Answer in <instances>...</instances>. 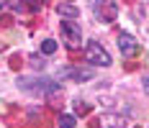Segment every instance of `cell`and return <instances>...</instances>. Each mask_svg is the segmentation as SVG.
I'll return each instance as SVG.
<instances>
[{"label":"cell","mask_w":149,"mask_h":128,"mask_svg":"<svg viewBox=\"0 0 149 128\" xmlns=\"http://www.w3.org/2000/svg\"><path fill=\"white\" fill-rule=\"evenodd\" d=\"M118 49H121V54L123 57H134L136 54V39L131 36V33H118Z\"/></svg>","instance_id":"8992f818"},{"label":"cell","mask_w":149,"mask_h":128,"mask_svg":"<svg viewBox=\"0 0 149 128\" xmlns=\"http://www.w3.org/2000/svg\"><path fill=\"white\" fill-rule=\"evenodd\" d=\"M31 8H33V10H39V8H41V0H31Z\"/></svg>","instance_id":"4fadbf2b"},{"label":"cell","mask_w":149,"mask_h":128,"mask_svg":"<svg viewBox=\"0 0 149 128\" xmlns=\"http://www.w3.org/2000/svg\"><path fill=\"white\" fill-rule=\"evenodd\" d=\"M85 57H88V62H93L95 67H111V64H113L111 54H108L98 41H88L85 44Z\"/></svg>","instance_id":"7a4b0ae2"},{"label":"cell","mask_w":149,"mask_h":128,"mask_svg":"<svg viewBox=\"0 0 149 128\" xmlns=\"http://www.w3.org/2000/svg\"><path fill=\"white\" fill-rule=\"evenodd\" d=\"M95 15L105 21V23H111V21H116L118 18V5H116V0H95Z\"/></svg>","instance_id":"277c9868"},{"label":"cell","mask_w":149,"mask_h":128,"mask_svg":"<svg viewBox=\"0 0 149 128\" xmlns=\"http://www.w3.org/2000/svg\"><path fill=\"white\" fill-rule=\"evenodd\" d=\"M141 85H144V92L149 95V74H144V77H141Z\"/></svg>","instance_id":"7c38bea8"},{"label":"cell","mask_w":149,"mask_h":128,"mask_svg":"<svg viewBox=\"0 0 149 128\" xmlns=\"http://www.w3.org/2000/svg\"><path fill=\"white\" fill-rule=\"evenodd\" d=\"M59 31L64 33V39H67V44L70 46H80L82 44V31H80V26H77V21H72V18H64L62 21V26H59Z\"/></svg>","instance_id":"3957f363"},{"label":"cell","mask_w":149,"mask_h":128,"mask_svg":"<svg viewBox=\"0 0 149 128\" xmlns=\"http://www.w3.org/2000/svg\"><path fill=\"white\" fill-rule=\"evenodd\" d=\"M18 87H23V90H31V92H36V95H59L62 87L54 82V80H49V77H21L18 80Z\"/></svg>","instance_id":"6da1fadb"},{"label":"cell","mask_w":149,"mask_h":128,"mask_svg":"<svg viewBox=\"0 0 149 128\" xmlns=\"http://www.w3.org/2000/svg\"><path fill=\"white\" fill-rule=\"evenodd\" d=\"M57 51V41L54 39H44L41 41V54H54Z\"/></svg>","instance_id":"30bf717a"},{"label":"cell","mask_w":149,"mask_h":128,"mask_svg":"<svg viewBox=\"0 0 149 128\" xmlns=\"http://www.w3.org/2000/svg\"><path fill=\"white\" fill-rule=\"evenodd\" d=\"M57 13H59V15H64V18H77V15H80V13H77V8H74V5H70L67 0L57 5Z\"/></svg>","instance_id":"ba28073f"},{"label":"cell","mask_w":149,"mask_h":128,"mask_svg":"<svg viewBox=\"0 0 149 128\" xmlns=\"http://www.w3.org/2000/svg\"><path fill=\"white\" fill-rule=\"evenodd\" d=\"M67 3H74V0H67Z\"/></svg>","instance_id":"5bb4252c"},{"label":"cell","mask_w":149,"mask_h":128,"mask_svg":"<svg viewBox=\"0 0 149 128\" xmlns=\"http://www.w3.org/2000/svg\"><path fill=\"white\" fill-rule=\"evenodd\" d=\"M5 8H10L15 13H23V3L21 0H5Z\"/></svg>","instance_id":"8fae6325"},{"label":"cell","mask_w":149,"mask_h":128,"mask_svg":"<svg viewBox=\"0 0 149 128\" xmlns=\"http://www.w3.org/2000/svg\"><path fill=\"white\" fill-rule=\"evenodd\" d=\"M74 123H77V118H74V115H70V113L59 115V128H74Z\"/></svg>","instance_id":"9c48e42d"},{"label":"cell","mask_w":149,"mask_h":128,"mask_svg":"<svg viewBox=\"0 0 149 128\" xmlns=\"http://www.w3.org/2000/svg\"><path fill=\"white\" fill-rule=\"evenodd\" d=\"M62 74H67L72 82H88L90 77H95V72L90 69V67H70V69H64Z\"/></svg>","instance_id":"5b68a950"},{"label":"cell","mask_w":149,"mask_h":128,"mask_svg":"<svg viewBox=\"0 0 149 128\" xmlns=\"http://www.w3.org/2000/svg\"><path fill=\"white\" fill-rule=\"evenodd\" d=\"M126 126V118L118 113H105L100 115V128H123Z\"/></svg>","instance_id":"52a82bcc"}]
</instances>
